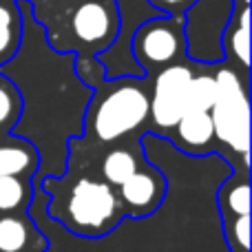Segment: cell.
<instances>
[{
    "label": "cell",
    "instance_id": "19",
    "mask_svg": "<svg viewBox=\"0 0 252 252\" xmlns=\"http://www.w3.org/2000/svg\"><path fill=\"white\" fill-rule=\"evenodd\" d=\"M146 2L159 13H164V16H184V11L195 0H146Z\"/></svg>",
    "mask_w": 252,
    "mask_h": 252
},
{
    "label": "cell",
    "instance_id": "18",
    "mask_svg": "<svg viewBox=\"0 0 252 252\" xmlns=\"http://www.w3.org/2000/svg\"><path fill=\"white\" fill-rule=\"evenodd\" d=\"M22 111V95L4 73H0V128L11 130Z\"/></svg>",
    "mask_w": 252,
    "mask_h": 252
},
{
    "label": "cell",
    "instance_id": "7",
    "mask_svg": "<svg viewBox=\"0 0 252 252\" xmlns=\"http://www.w3.org/2000/svg\"><path fill=\"white\" fill-rule=\"evenodd\" d=\"M75 38L93 53H102L113 44L120 29L115 0H89L82 2L71 16Z\"/></svg>",
    "mask_w": 252,
    "mask_h": 252
},
{
    "label": "cell",
    "instance_id": "12",
    "mask_svg": "<svg viewBox=\"0 0 252 252\" xmlns=\"http://www.w3.org/2000/svg\"><path fill=\"white\" fill-rule=\"evenodd\" d=\"M40 161L38 148L29 139L0 146V177H29Z\"/></svg>",
    "mask_w": 252,
    "mask_h": 252
},
{
    "label": "cell",
    "instance_id": "10",
    "mask_svg": "<svg viewBox=\"0 0 252 252\" xmlns=\"http://www.w3.org/2000/svg\"><path fill=\"white\" fill-rule=\"evenodd\" d=\"M177 146L186 153H204L210 148L215 139L213 120L208 111H197V113H184L179 118L177 126Z\"/></svg>",
    "mask_w": 252,
    "mask_h": 252
},
{
    "label": "cell",
    "instance_id": "8",
    "mask_svg": "<svg viewBox=\"0 0 252 252\" xmlns=\"http://www.w3.org/2000/svg\"><path fill=\"white\" fill-rule=\"evenodd\" d=\"M166 188V175L155 166H144L135 170L124 184H120V197L130 217H148L161 206Z\"/></svg>",
    "mask_w": 252,
    "mask_h": 252
},
{
    "label": "cell",
    "instance_id": "16",
    "mask_svg": "<svg viewBox=\"0 0 252 252\" xmlns=\"http://www.w3.org/2000/svg\"><path fill=\"white\" fill-rule=\"evenodd\" d=\"M31 226L27 219L4 215L0 217V252H20L29 244Z\"/></svg>",
    "mask_w": 252,
    "mask_h": 252
},
{
    "label": "cell",
    "instance_id": "1",
    "mask_svg": "<svg viewBox=\"0 0 252 252\" xmlns=\"http://www.w3.org/2000/svg\"><path fill=\"white\" fill-rule=\"evenodd\" d=\"M148 84L144 78H113L102 82L84 113L87 126L97 142L113 144L137 130L148 120Z\"/></svg>",
    "mask_w": 252,
    "mask_h": 252
},
{
    "label": "cell",
    "instance_id": "9",
    "mask_svg": "<svg viewBox=\"0 0 252 252\" xmlns=\"http://www.w3.org/2000/svg\"><path fill=\"white\" fill-rule=\"evenodd\" d=\"M217 208L221 213V223L230 226L232 221H237L239 217L250 215V182L248 173H241V177L237 175H228V179L221 184L217 192Z\"/></svg>",
    "mask_w": 252,
    "mask_h": 252
},
{
    "label": "cell",
    "instance_id": "6",
    "mask_svg": "<svg viewBox=\"0 0 252 252\" xmlns=\"http://www.w3.org/2000/svg\"><path fill=\"white\" fill-rule=\"evenodd\" d=\"M195 71L186 64H170L157 71L151 89L148 118L153 120L155 130H173L182 118L184 91Z\"/></svg>",
    "mask_w": 252,
    "mask_h": 252
},
{
    "label": "cell",
    "instance_id": "11",
    "mask_svg": "<svg viewBox=\"0 0 252 252\" xmlns=\"http://www.w3.org/2000/svg\"><path fill=\"white\" fill-rule=\"evenodd\" d=\"M221 47H223V56L235 58L241 64L244 73L248 75L250 69V9L248 4H241L239 13H232V20L228 25L226 33L221 38Z\"/></svg>",
    "mask_w": 252,
    "mask_h": 252
},
{
    "label": "cell",
    "instance_id": "20",
    "mask_svg": "<svg viewBox=\"0 0 252 252\" xmlns=\"http://www.w3.org/2000/svg\"><path fill=\"white\" fill-rule=\"evenodd\" d=\"M250 2V0H241V4H248Z\"/></svg>",
    "mask_w": 252,
    "mask_h": 252
},
{
    "label": "cell",
    "instance_id": "2",
    "mask_svg": "<svg viewBox=\"0 0 252 252\" xmlns=\"http://www.w3.org/2000/svg\"><path fill=\"white\" fill-rule=\"evenodd\" d=\"M217 93L210 106L215 139L241 155V166H250V100L248 80L232 69H219L215 75Z\"/></svg>",
    "mask_w": 252,
    "mask_h": 252
},
{
    "label": "cell",
    "instance_id": "13",
    "mask_svg": "<svg viewBox=\"0 0 252 252\" xmlns=\"http://www.w3.org/2000/svg\"><path fill=\"white\" fill-rule=\"evenodd\" d=\"M22 35H25V22H22L18 2L0 0V66H4L16 58Z\"/></svg>",
    "mask_w": 252,
    "mask_h": 252
},
{
    "label": "cell",
    "instance_id": "14",
    "mask_svg": "<svg viewBox=\"0 0 252 252\" xmlns=\"http://www.w3.org/2000/svg\"><path fill=\"white\" fill-rule=\"evenodd\" d=\"M217 93V82L213 73H199L188 80L186 91H184L182 113H197V111H210Z\"/></svg>",
    "mask_w": 252,
    "mask_h": 252
},
{
    "label": "cell",
    "instance_id": "15",
    "mask_svg": "<svg viewBox=\"0 0 252 252\" xmlns=\"http://www.w3.org/2000/svg\"><path fill=\"white\" fill-rule=\"evenodd\" d=\"M139 157L130 148H113L102 159V175L109 186H120L124 184L135 170L139 168Z\"/></svg>",
    "mask_w": 252,
    "mask_h": 252
},
{
    "label": "cell",
    "instance_id": "3",
    "mask_svg": "<svg viewBox=\"0 0 252 252\" xmlns=\"http://www.w3.org/2000/svg\"><path fill=\"white\" fill-rule=\"evenodd\" d=\"M66 217L60 221L71 232L82 237H102L118 228L124 215L120 213V199L113 186L106 182L82 177L69 188V199L64 206Z\"/></svg>",
    "mask_w": 252,
    "mask_h": 252
},
{
    "label": "cell",
    "instance_id": "17",
    "mask_svg": "<svg viewBox=\"0 0 252 252\" xmlns=\"http://www.w3.org/2000/svg\"><path fill=\"white\" fill-rule=\"evenodd\" d=\"M31 195L33 192H31L29 179L0 177V213H13V210L27 206Z\"/></svg>",
    "mask_w": 252,
    "mask_h": 252
},
{
    "label": "cell",
    "instance_id": "5",
    "mask_svg": "<svg viewBox=\"0 0 252 252\" xmlns=\"http://www.w3.org/2000/svg\"><path fill=\"white\" fill-rule=\"evenodd\" d=\"M179 51H186L182 16L159 13L157 18L139 25L130 40V56L144 73L170 64Z\"/></svg>",
    "mask_w": 252,
    "mask_h": 252
},
{
    "label": "cell",
    "instance_id": "4",
    "mask_svg": "<svg viewBox=\"0 0 252 252\" xmlns=\"http://www.w3.org/2000/svg\"><path fill=\"white\" fill-rule=\"evenodd\" d=\"M235 13L232 0H195L184 11V42L186 56L195 62H221V38Z\"/></svg>",
    "mask_w": 252,
    "mask_h": 252
}]
</instances>
